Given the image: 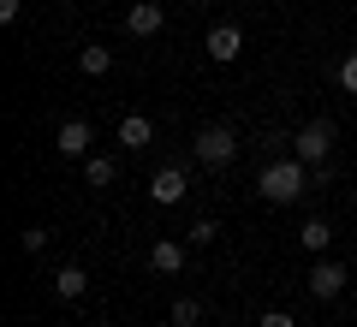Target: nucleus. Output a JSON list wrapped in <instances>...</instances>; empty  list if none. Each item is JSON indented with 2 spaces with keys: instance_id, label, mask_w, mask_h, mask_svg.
<instances>
[{
  "instance_id": "obj_1",
  "label": "nucleus",
  "mask_w": 357,
  "mask_h": 327,
  "mask_svg": "<svg viewBox=\"0 0 357 327\" xmlns=\"http://www.w3.org/2000/svg\"><path fill=\"white\" fill-rule=\"evenodd\" d=\"M256 190H262L268 202H298V197L310 190V167L298 161V155H280V161H268V167H262Z\"/></svg>"
},
{
  "instance_id": "obj_2",
  "label": "nucleus",
  "mask_w": 357,
  "mask_h": 327,
  "mask_svg": "<svg viewBox=\"0 0 357 327\" xmlns=\"http://www.w3.org/2000/svg\"><path fill=\"white\" fill-rule=\"evenodd\" d=\"M191 155H197L203 167H232V155H238V137H232L227 126H203V131L191 137Z\"/></svg>"
},
{
  "instance_id": "obj_3",
  "label": "nucleus",
  "mask_w": 357,
  "mask_h": 327,
  "mask_svg": "<svg viewBox=\"0 0 357 327\" xmlns=\"http://www.w3.org/2000/svg\"><path fill=\"white\" fill-rule=\"evenodd\" d=\"M328 149H333V126H328V119H316V126H304L292 137V155L304 167H328Z\"/></svg>"
},
{
  "instance_id": "obj_4",
  "label": "nucleus",
  "mask_w": 357,
  "mask_h": 327,
  "mask_svg": "<svg viewBox=\"0 0 357 327\" xmlns=\"http://www.w3.org/2000/svg\"><path fill=\"white\" fill-rule=\"evenodd\" d=\"M89 143H96V131H89V119H66V126L54 131V149H60L66 161H89Z\"/></svg>"
},
{
  "instance_id": "obj_5",
  "label": "nucleus",
  "mask_w": 357,
  "mask_h": 327,
  "mask_svg": "<svg viewBox=\"0 0 357 327\" xmlns=\"http://www.w3.org/2000/svg\"><path fill=\"white\" fill-rule=\"evenodd\" d=\"M149 197L161 202V208H173V202L191 197V178H185V167H161V173L149 178Z\"/></svg>"
},
{
  "instance_id": "obj_6",
  "label": "nucleus",
  "mask_w": 357,
  "mask_h": 327,
  "mask_svg": "<svg viewBox=\"0 0 357 327\" xmlns=\"http://www.w3.org/2000/svg\"><path fill=\"white\" fill-rule=\"evenodd\" d=\"M304 286H310V298H316V303H333V298L345 291V268H340V262H316Z\"/></svg>"
},
{
  "instance_id": "obj_7",
  "label": "nucleus",
  "mask_w": 357,
  "mask_h": 327,
  "mask_svg": "<svg viewBox=\"0 0 357 327\" xmlns=\"http://www.w3.org/2000/svg\"><path fill=\"white\" fill-rule=\"evenodd\" d=\"M185 262H191V244H185V238H155L149 244V268H155V274H178Z\"/></svg>"
},
{
  "instance_id": "obj_8",
  "label": "nucleus",
  "mask_w": 357,
  "mask_h": 327,
  "mask_svg": "<svg viewBox=\"0 0 357 327\" xmlns=\"http://www.w3.org/2000/svg\"><path fill=\"white\" fill-rule=\"evenodd\" d=\"M203 48H208V60H215V66H232L244 54V36H238V24H215Z\"/></svg>"
},
{
  "instance_id": "obj_9",
  "label": "nucleus",
  "mask_w": 357,
  "mask_h": 327,
  "mask_svg": "<svg viewBox=\"0 0 357 327\" xmlns=\"http://www.w3.org/2000/svg\"><path fill=\"white\" fill-rule=\"evenodd\" d=\"M126 30H131V36H155V30H161V0H131Z\"/></svg>"
},
{
  "instance_id": "obj_10",
  "label": "nucleus",
  "mask_w": 357,
  "mask_h": 327,
  "mask_svg": "<svg viewBox=\"0 0 357 327\" xmlns=\"http://www.w3.org/2000/svg\"><path fill=\"white\" fill-rule=\"evenodd\" d=\"M119 143H126V149H149V143H155L149 114H126V119H119Z\"/></svg>"
},
{
  "instance_id": "obj_11",
  "label": "nucleus",
  "mask_w": 357,
  "mask_h": 327,
  "mask_svg": "<svg viewBox=\"0 0 357 327\" xmlns=\"http://www.w3.org/2000/svg\"><path fill=\"white\" fill-rule=\"evenodd\" d=\"M84 291H89V274H84V268H60V274H54V298H60V303H77Z\"/></svg>"
},
{
  "instance_id": "obj_12",
  "label": "nucleus",
  "mask_w": 357,
  "mask_h": 327,
  "mask_svg": "<svg viewBox=\"0 0 357 327\" xmlns=\"http://www.w3.org/2000/svg\"><path fill=\"white\" fill-rule=\"evenodd\" d=\"M84 178H89L96 190H107V185L119 178V161H114V155H89V161H84Z\"/></svg>"
},
{
  "instance_id": "obj_13",
  "label": "nucleus",
  "mask_w": 357,
  "mask_h": 327,
  "mask_svg": "<svg viewBox=\"0 0 357 327\" xmlns=\"http://www.w3.org/2000/svg\"><path fill=\"white\" fill-rule=\"evenodd\" d=\"M298 244H304L310 256H321V250L333 244V227H328V220H304V232H298Z\"/></svg>"
},
{
  "instance_id": "obj_14",
  "label": "nucleus",
  "mask_w": 357,
  "mask_h": 327,
  "mask_svg": "<svg viewBox=\"0 0 357 327\" xmlns=\"http://www.w3.org/2000/svg\"><path fill=\"white\" fill-rule=\"evenodd\" d=\"M77 66H84V77H107V66H114V54H107V48H96V42H89V48L77 54Z\"/></svg>"
},
{
  "instance_id": "obj_15",
  "label": "nucleus",
  "mask_w": 357,
  "mask_h": 327,
  "mask_svg": "<svg viewBox=\"0 0 357 327\" xmlns=\"http://www.w3.org/2000/svg\"><path fill=\"white\" fill-rule=\"evenodd\" d=\"M203 321V303L197 298H173V327H197Z\"/></svg>"
},
{
  "instance_id": "obj_16",
  "label": "nucleus",
  "mask_w": 357,
  "mask_h": 327,
  "mask_svg": "<svg viewBox=\"0 0 357 327\" xmlns=\"http://www.w3.org/2000/svg\"><path fill=\"white\" fill-rule=\"evenodd\" d=\"M18 250H24V256H42V250H48V232H42V227H24V232H18Z\"/></svg>"
},
{
  "instance_id": "obj_17",
  "label": "nucleus",
  "mask_w": 357,
  "mask_h": 327,
  "mask_svg": "<svg viewBox=\"0 0 357 327\" xmlns=\"http://www.w3.org/2000/svg\"><path fill=\"white\" fill-rule=\"evenodd\" d=\"M215 238H220V220H208V214H203V220L191 227V244L203 250V244H215Z\"/></svg>"
},
{
  "instance_id": "obj_18",
  "label": "nucleus",
  "mask_w": 357,
  "mask_h": 327,
  "mask_svg": "<svg viewBox=\"0 0 357 327\" xmlns=\"http://www.w3.org/2000/svg\"><path fill=\"white\" fill-rule=\"evenodd\" d=\"M340 89H345V96H357V54H345V60H340Z\"/></svg>"
},
{
  "instance_id": "obj_19",
  "label": "nucleus",
  "mask_w": 357,
  "mask_h": 327,
  "mask_svg": "<svg viewBox=\"0 0 357 327\" xmlns=\"http://www.w3.org/2000/svg\"><path fill=\"white\" fill-rule=\"evenodd\" d=\"M256 327H298V321H292V315H286V310H268V315H262V321H256Z\"/></svg>"
},
{
  "instance_id": "obj_20",
  "label": "nucleus",
  "mask_w": 357,
  "mask_h": 327,
  "mask_svg": "<svg viewBox=\"0 0 357 327\" xmlns=\"http://www.w3.org/2000/svg\"><path fill=\"white\" fill-rule=\"evenodd\" d=\"M18 13H24V0H0V24H13Z\"/></svg>"
}]
</instances>
